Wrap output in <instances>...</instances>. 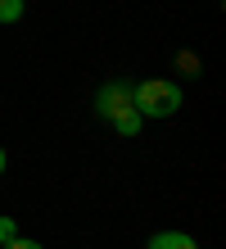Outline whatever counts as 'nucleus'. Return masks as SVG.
<instances>
[{
    "mask_svg": "<svg viewBox=\"0 0 226 249\" xmlns=\"http://www.w3.org/2000/svg\"><path fill=\"white\" fill-rule=\"evenodd\" d=\"M176 72H181V77H199V72H204V59L194 50H176Z\"/></svg>",
    "mask_w": 226,
    "mask_h": 249,
    "instance_id": "nucleus-4",
    "label": "nucleus"
},
{
    "mask_svg": "<svg viewBox=\"0 0 226 249\" xmlns=\"http://www.w3.org/2000/svg\"><path fill=\"white\" fill-rule=\"evenodd\" d=\"M0 172H5V145H0Z\"/></svg>",
    "mask_w": 226,
    "mask_h": 249,
    "instance_id": "nucleus-8",
    "label": "nucleus"
},
{
    "mask_svg": "<svg viewBox=\"0 0 226 249\" xmlns=\"http://www.w3.org/2000/svg\"><path fill=\"white\" fill-rule=\"evenodd\" d=\"M131 105L140 118H172L181 109V86L163 82V77H145V82L131 86Z\"/></svg>",
    "mask_w": 226,
    "mask_h": 249,
    "instance_id": "nucleus-2",
    "label": "nucleus"
},
{
    "mask_svg": "<svg viewBox=\"0 0 226 249\" xmlns=\"http://www.w3.org/2000/svg\"><path fill=\"white\" fill-rule=\"evenodd\" d=\"M5 249H41V240H27V236H14V240H5Z\"/></svg>",
    "mask_w": 226,
    "mask_h": 249,
    "instance_id": "nucleus-7",
    "label": "nucleus"
},
{
    "mask_svg": "<svg viewBox=\"0 0 226 249\" xmlns=\"http://www.w3.org/2000/svg\"><path fill=\"white\" fill-rule=\"evenodd\" d=\"M27 9V0H0V23H18Z\"/></svg>",
    "mask_w": 226,
    "mask_h": 249,
    "instance_id": "nucleus-5",
    "label": "nucleus"
},
{
    "mask_svg": "<svg viewBox=\"0 0 226 249\" xmlns=\"http://www.w3.org/2000/svg\"><path fill=\"white\" fill-rule=\"evenodd\" d=\"M14 236H18V227H14V217H0V245H5V240H14Z\"/></svg>",
    "mask_w": 226,
    "mask_h": 249,
    "instance_id": "nucleus-6",
    "label": "nucleus"
},
{
    "mask_svg": "<svg viewBox=\"0 0 226 249\" xmlns=\"http://www.w3.org/2000/svg\"><path fill=\"white\" fill-rule=\"evenodd\" d=\"M145 249H199V245H194L186 231H154Z\"/></svg>",
    "mask_w": 226,
    "mask_h": 249,
    "instance_id": "nucleus-3",
    "label": "nucleus"
},
{
    "mask_svg": "<svg viewBox=\"0 0 226 249\" xmlns=\"http://www.w3.org/2000/svg\"><path fill=\"white\" fill-rule=\"evenodd\" d=\"M95 113L118 131V136H136L140 123H145L140 113H136V105H131V86L127 82H104L95 91Z\"/></svg>",
    "mask_w": 226,
    "mask_h": 249,
    "instance_id": "nucleus-1",
    "label": "nucleus"
}]
</instances>
